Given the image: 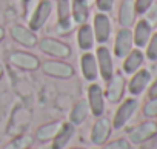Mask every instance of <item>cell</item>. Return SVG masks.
<instances>
[{"instance_id":"1","label":"cell","mask_w":157,"mask_h":149,"mask_svg":"<svg viewBox=\"0 0 157 149\" xmlns=\"http://www.w3.org/2000/svg\"><path fill=\"white\" fill-rule=\"evenodd\" d=\"M157 135V121L146 118L128 131V140L132 144H143Z\"/></svg>"},{"instance_id":"2","label":"cell","mask_w":157,"mask_h":149,"mask_svg":"<svg viewBox=\"0 0 157 149\" xmlns=\"http://www.w3.org/2000/svg\"><path fill=\"white\" fill-rule=\"evenodd\" d=\"M31 123V112L29 109H26L25 106H17L10 118V125H8V134L10 135H20L23 134V131L29 126Z\"/></svg>"},{"instance_id":"3","label":"cell","mask_w":157,"mask_h":149,"mask_svg":"<svg viewBox=\"0 0 157 149\" xmlns=\"http://www.w3.org/2000/svg\"><path fill=\"white\" fill-rule=\"evenodd\" d=\"M137 109H139V102L136 99H126L119 106V109L116 111V115H114V120H113V126L116 129H122L132 118V115L136 114Z\"/></svg>"},{"instance_id":"4","label":"cell","mask_w":157,"mask_h":149,"mask_svg":"<svg viewBox=\"0 0 157 149\" xmlns=\"http://www.w3.org/2000/svg\"><path fill=\"white\" fill-rule=\"evenodd\" d=\"M134 49V39H132V31L129 28H122L114 42V54L116 57H126L131 51Z\"/></svg>"},{"instance_id":"5","label":"cell","mask_w":157,"mask_h":149,"mask_svg":"<svg viewBox=\"0 0 157 149\" xmlns=\"http://www.w3.org/2000/svg\"><path fill=\"white\" fill-rule=\"evenodd\" d=\"M151 80H152L151 71L140 68L137 72L132 74V77H131V80H129V83H128V91H129V94L134 95V97H136V95H140V94L149 86Z\"/></svg>"},{"instance_id":"6","label":"cell","mask_w":157,"mask_h":149,"mask_svg":"<svg viewBox=\"0 0 157 149\" xmlns=\"http://www.w3.org/2000/svg\"><path fill=\"white\" fill-rule=\"evenodd\" d=\"M111 129H113V123L109 121V118L100 117L91 129V141L96 146H103L111 135Z\"/></svg>"},{"instance_id":"7","label":"cell","mask_w":157,"mask_h":149,"mask_svg":"<svg viewBox=\"0 0 157 149\" xmlns=\"http://www.w3.org/2000/svg\"><path fill=\"white\" fill-rule=\"evenodd\" d=\"M125 88H126V82L125 77L120 72L113 74V77L108 80V88H106V99L111 103H117L122 100L123 94H125Z\"/></svg>"},{"instance_id":"8","label":"cell","mask_w":157,"mask_h":149,"mask_svg":"<svg viewBox=\"0 0 157 149\" xmlns=\"http://www.w3.org/2000/svg\"><path fill=\"white\" fill-rule=\"evenodd\" d=\"M88 106L91 108V112L96 117H100L105 111V100H103V91L99 85H91L88 89Z\"/></svg>"},{"instance_id":"9","label":"cell","mask_w":157,"mask_h":149,"mask_svg":"<svg viewBox=\"0 0 157 149\" xmlns=\"http://www.w3.org/2000/svg\"><path fill=\"white\" fill-rule=\"evenodd\" d=\"M151 35H152V25L145 19L139 20L136 23V28H134V32H132L134 45L137 48H145L146 43L149 42Z\"/></svg>"},{"instance_id":"10","label":"cell","mask_w":157,"mask_h":149,"mask_svg":"<svg viewBox=\"0 0 157 149\" xmlns=\"http://www.w3.org/2000/svg\"><path fill=\"white\" fill-rule=\"evenodd\" d=\"M97 61H99V68H100V74L105 80H109L114 74V63H113V57L109 49L106 48H99L97 49Z\"/></svg>"},{"instance_id":"11","label":"cell","mask_w":157,"mask_h":149,"mask_svg":"<svg viewBox=\"0 0 157 149\" xmlns=\"http://www.w3.org/2000/svg\"><path fill=\"white\" fill-rule=\"evenodd\" d=\"M40 49L46 54H51V55H56V57H68L71 54V49L68 45L62 43V42H57L54 39H43L40 42Z\"/></svg>"},{"instance_id":"12","label":"cell","mask_w":157,"mask_h":149,"mask_svg":"<svg viewBox=\"0 0 157 149\" xmlns=\"http://www.w3.org/2000/svg\"><path fill=\"white\" fill-rule=\"evenodd\" d=\"M43 71L49 76H54V77H62V79H68L74 74V69L66 65V63H60V61H56V60H49V61H45L43 63Z\"/></svg>"},{"instance_id":"13","label":"cell","mask_w":157,"mask_h":149,"mask_svg":"<svg viewBox=\"0 0 157 149\" xmlns=\"http://www.w3.org/2000/svg\"><path fill=\"white\" fill-rule=\"evenodd\" d=\"M123 71L126 74H134L137 72L142 66H143V61H145V54L140 51V48L137 49H132L126 57H123Z\"/></svg>"},{"instance_id":"14","label":"cell","mask_w":157,"mask_h":149,"mask_svg":"<svg viewBox=\"0 0 157 149\" xmlns=\"http://www.w3.org/2000/svg\"><path fill=\"white\" fill-rule=\"evenodd\" d=\"M137 17L136 8H134V0H123L120 8H119V22L123 28L132 26L134 20Z\"/></svg>"},{"instance_id":"15","label":"cell","mask_w":157,"mask_h":149,"mask_svg":"<svg viewBox=\"0 0 157 149\" xmlns=\"http://www.w3.org/2000/svg\"><path fill=\"white\" fill-rule=\"evenodd\" d=\"M94 32H96V39L100 43H105L109 39L111 34V22L105 14H97L94 17Z\"/></svg>"},{"instance_id":"16","label":"cell","mask_w":157,"mask_h":149,"mask_svg":"<svg viewBox=\"0 0 157 149\" xmlns=\"http://www.w3.org/2000/svg\"><path fill=\"white\" fill-rule=\"evenodd\" d=\"M10 61L22 69H28V71H33V69H37L39 68V60L37 57L31 55V54H26V52H13L10 55Z\"/></svg>"},{"instance_id":"17","label":"cell","mask_w":157,"mask_h":149,"mask_svg":"<svg viewBox=\"0 0 157 149\" xmlns=\"http://www.w3.org/2000/svg\"><path fill=\"white\" fill-rule=\"evenodd\" d=\"M49 13H51V3L48 2V0H45V2H40V5L37 6L31 22H29V26L31 29H40L43 26V23L46 22V19L49 17Z\"/></svg>"},{"instance_id":"18","label":"cell","mask_w":157,"mask_h":149,"mask_svg":"<svg viewBox=\"0 0 157 149\" xmlns=\"http://www.w3.org/2000/svg\"><path fill=\"white\" fill-rule=\"evenodd\" d=\"M74 135V126L72 123H65L62 125L59 134L52 138V149H63L66 146V143L71 140V137Z\"/></svg>"},{"instance_id":"19","label":"cell","mask_w":157,"mask_h":149,"mask_svg":"<svg viewBox=\"0 0 157 149\" xmlns=\"http://www.w3.org/2000/svg\"><path fill=\"white\" fill-rule=\"evenodd\" d=\"M62 125H63V123H60V121H51V123H46V125L40 126V128L37 129V132H36V138L40 140V141L52 140V138L59 134Z\"/></svg>"},{"instance_id":"20","label":"cell","mask_w":157,"mask_h":149,"mask_svg":"<svg viewBox=\"0 0 157 149\" xmlns=\"http://www.w3.org/2000/svg\"><path fill=\"white\" fill-rule=\"evenodd\" d=\"M11 34H13V37H14L19 43H22V45H25V46H34L36 42H37L36 35H34L31 31H28V29H25L23 26H19V25L13 26Z\"/></svg>"},{"instance_id":"21","label":"cell","mask_w":157,"mask_h":149,"mask_svg":"<svg viewBox=\"0 0 157 149\" xmlns=\"http://www.w3.org/2000/svg\"><path fill=\"white\" fill-rule=\"evenodd\" d=\"M82 71L86 80H96L97 79V63L94 55L85 54L82 57Z\"/></svg>"},{"instance_id":"22","label":"cell","mask_w":157,"mask_h":149,"mask_svg":"<svg viewBox=\"0 0 157 149\" xmlns=\"http://www.w3.org/2000/svg\"><path fill=\"white\" fill-rule=\"evenodd\" d=\"M88 109H90L88 102H85V100L77 102L75 106L72 108L71 114H69V120H71V123H72V125H80V123L86 118V115H88Z\"/></svg>"},{"instance_id":"23","label":"cell","mask_w":157,"mask_h":149,"mask_svg":"<svg viewBox=\"0 0 157 149\" xmlns=\"http://www.w3.org/2000/svg\"><path fill=\"white\" fill-rule=\"evenodd\" d=\"M72 16H74L77 23H83L88 19L86 0H74L72 2Z\"/></svg>"},{"instance_id":"24","label":"cell","mask_w":157,"mask_h":149,"mask_svg":"<svg viewBox=\"0 0 157 149\" xmlns=\"http://www.w3.org/2000/svg\"><path fill=\"white\" fill-rule=\"evenodd\" d=\"M33 137L28 135V134H20V135H16L3 149H28L31 144H33Z\"/></svg>"},{"instance_id":"25","label":"cell","mask_w":157,"mask_h":149,"mask_svg":"<svg viewBox=\"0 0 157 149\" xmlns=\"http://www.w3.org/2000/svg\"><path fill=\"white\" fill-rule=\"evenodd\" d=\"M94 43V39H93V31L90 26H82L80 31H78V46L82 49H90Z\"/></svg>"},{"instance_id":"26","label":"cell","mask_w":157,"mask_h":149,"mask_svg":"<svg viewBox=\"0 0 157 149\" xmlns=\"http://www.w3.org/2000/svg\"><path fill=\"white\" fill-rule=\"evenodd\" d=\"M59 22L60 26L69 28V0H59Z\"/></svg>"},{"instance_id":"27","label":"cell","mask_w":157,"mask_h":149,"mask_svg":"<svg viewBox=\"0 0 157 149\" xmlns=\"http://www.w3.org/2000/svg\"><path fill=\"white\" fill-rule=\"evenodd\" d=\"M145 48H146L145 57L151 61H157V32H152V35Z\"/></svg>"},{"instance_id":"28","label":"cell","mask_w":157,"mask_h":149,"mask_svg":"<svg viewBox=\"0 0 157 149\" xmlns=\"http://www.w3.org/2000/svg\"><path fill=\"white\" fill-rule=\"evenodd\" d=\"M143 115L146 118H157V99H148V102L143 105Z\"/></svg>"},{"instance_id":"29","label":"cell","mask_w":157,"mask_h":149,"mask_svg":"<svg viewBox=\"0 0 157 149\" xmlns=\"http://www.w3.org/2000/svg\"><path fill=\"white\" fill-rule=\"evenodd\" d=\"M103 149H131V143L126 138H117V140H113L108 144H105Z\"/></svg>"},{"instance_id":"30","label":"cell","mask_w":157,"mask_h":149,"mask_svg":"<svg viewBox=\"0 0 157 149\" xmlns=\"http://www.w3.org/2000/svg\"><path fill=\"white\" fill-rule=\"evenodd\" d=\"M154 3H155V0H134L136 13L137 14H145Z\"/></svg>"},{"instance_id":"31","label":"cell","mask_w":157,"mask_h":149,"mask_svg":"<svg viewBox=\"0 0 157 149\" xmlns=\"http://www.w3.org/2000/svg\"><path fill=\"white\" fill-rule=\"evenodd\" d=\"M145 14H146V19H145V20H148V22L154 26V23H157V3H154Z\"/></svg>"},{"instance_id":"32","label":"cell","mask_w":157,"mask_h":149,"mask_svg":"<svg viewBox=\"0 0 157 149\" xmlns=\"http://www.w3.org/2000/svg\"><path fill=\"white\" fill-rule=\"evenodd\" d=\"M96 3H97L100 11H109L113 8L114 0H96Z\"/></svg>"},{"instance_id":"33","label":"cell","mask_w":157,"mask_h":149,"mask_svg":"<svg viewBox=\"0 0 157 149\" xmlns=\"http://www.w3.org/2000/svg\"><path fill=\"white\" fill-rule=\"evenodd\" d=\"M148 99H157V79L151 80L148 86Z\"/></svg>"},{"instance_id":"34","label":"cell","mask_w":157,"mask_h":149,"mask_svg":"<svg viewBox=\"0 0 157 149\" xmlns=\"http://www.w3.org/2000/svg\"><path fill=\"white\" fill-rule=\"evenodd\" d=\"M3 34H5V32H3V28H0V40L3 39Z\"/></svg>"},{"instance_id":"35","label":"cell","mask_w":157,"mask_h":149,"mask_svg":"<svg viewBox=\"0 0 157 149\" xmlns=\"http://www.w3.org/2000/svg\"><path fill=\"white\" fill-rule=\"evenodd\" d=\"M2 72H3V71H2V66H0V77H2Z\"/></svg>"},{"instance_id":"36","label":"cell","mask_w":157,"mask_h":149,"mask_svg":"<svg viewBox=\"0 0 157 149\" xmlns=\"http://www.w3.org/2000/svg\"><path fill=\"white\" fill-rule=\"evenodd\" d=\"M74 149H80V147H74Z\"/></svg>"},{"instance_id":"37","label":"cell","mask_w":157,"mask_h":149,"mask_svg":"<svg viewBox=\"0 0 157 149\" xmlns=\"http://www.w3.org/2000/svg\"><path fill=\"white\" fill-rule=\"evenodd\" d=\"M23 2H28V0H23Z\"/></svg>"},{"instance_id":"38","label":"cell","mask_w":157,"mask_h":149,"mask_svg":"<svg viewBox=\"0 0 157 149\" xmlns=\"http://www.w3.org/2000/svg\"><path fill=\"white\" fill-rule=\"evenodd\" d=\"M28 149H29V147H28Z\"/></svg>"}]
</instances>
